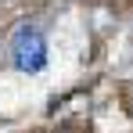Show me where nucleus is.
Returning a JSON list of instances; mask_svg holds the SVG:
<instances>
[{
	"instance_id": "obj_1",
	"label": "nucleus",
	"mask_w": 133,
	"mask_h": 133,
	"mask_svg": "<svg viewBox=\"0 0 133 133\" xmlns=\"http://www.w3.org/2000/svg\"><path fill=\"white\" fill-rule=\"evenodd\" d=\"M50 61V50H47V36L36 25H18L15 36H11V65L25 72V76H36L43 72Z\"/></svg>"
}]
</instances>
